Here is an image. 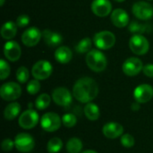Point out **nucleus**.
Here are the masks:
<instances>
[{
	"mask_svg": "<svg viewBox=\"0 0 153 153\" xmlns=\"http://www.w3.org/2000/svg\"><path fill=\"white\" fill-rule=\"evenodd\" d=\"M143 72L147 77L153 78V64H147L143 65Z\"/></svg>",
	"mask_w": 153,
	"mask_h": 153,
	"instance_id": "obj_35",
	"label": "nucleus"
},
{
	"mask_svg": "<svg viewBox=\"0 0 153 153\" xmlns=\"http://www.w3.org/2000/svg\"><path fill=\"white\" fill-rule=\"evenodd\" d=\"M92 41L90 38H84L82 40H80L77 45L75 46V50L77 53L85 54L91 50Z\"/></svg>",
	"mask_w": 153,
	"mask_h": 153,
	"instance_id": "obj_25",
	"label": "nucleus"
},
{
	"mask_svg": "<svg viewBox=\"0 0 153 153\" xmlns=\"http://www.w3.org/2000/svg\"><path fill=\"white\" fill-rule=\"evenodd\" d=\"M50 102H51L50 96L48 94H47V93H42L36 99L35 107L39 110L46 109L50 105Z\"/></svg>",
	"mask_w": 153,
	"mask_h": 153,
	"instance_id": "obj_27",
	"label": "nucleus"
},
{
	"mask_svg": "<svg viewBox=\"0 0 153 153\" xmlns=\"http://www.w3.org/2000/svg\"><path fill=\"white\" fill-rule=\"evenodd\" d=\"M42 37L44 41L48 46L50 47H56L59 46L63 41V37L60 33L52 31L48 29H45L42 32Z\"/></svg>",
	"mask_w": 153,
	"mask_h": 153,
	"instance_id": "obj_19",
	"label": "nucleus"
},
{
	"mask_svg": "<svg viewBox=\"0 0 153 153\" xmlns=\"http://www.w3.org/2000/svg\"><path fill=\"white\" fill-rule=\"evenodd\" d=\"M111 22L117 28H124L129 24V15L126 11L122 8H117L111 13Z\"/></svg>",
	"mask_w": 153,
	"mask_h": 153,
	"instance_id": "obj_17",
	"label": "nucleus"
},
{
	"mask_svg": "<svg viewBox=\"0 0 153 153\" xmlns=\"http://www.w3.org/2000/svg\"><path fill=\"white\" fill-rule=\"evenodd\" d=\"M10 72H11V69H10L8 63L5 60L1 59L0 60V79L2 81L5 80L9 76Z\"/></svg>",
	"mask_w": 153,
	"mask_h": 153,
	"instance_id": "obj_31",
	"label": "nucleus"
},
{
	"mask_svg": "<svg viewBox=\"0 0 153 153\" xmlns=\"http://www.w3.org/2000/svg\"><path fill=\"white\" fill-rule=\"evenodd\" d=\"M53 71V66L50 62L47 60H39L34 64L31 69V74L34 79L39 81L48 79Z\"/></svg>",
	"mask_w": 153,
	"mask_h": 153,
	"instance_id": "obj_7",
	"label": "nucleus"
},
{
	"mask_svg": "<svg viewBox=\"0 0 153 153\" xmlns=\"http://www.w3.org/2000/svg\"><path fill=\"white\" fill-rule=\"evenodd\" d=\"M52 99L56 105L61 107L69 106L73 100V97L70 91L65 87L56 88L52 92Z\"/></svg>",
	"mask_w": 153,
	"mask_h": 153,
	"instance_id": "obj_13",
	"label": "nucleus"
},
{
	"mask_svg": "<svg viewBox=\"0 0 153 153\" xmlns=\"http://www.w3.org/2000/svg\"><path fill=\"white\" fill-rule=\"evenodd\" d=\"M42 38V32L37 27H30L25 30L22 35V42L26 47H34L39 44Z\"/></svg>",
	"mask_w": 153,
	"mask_h": 153,
	"instance_id": "obj_11",
	"label": "nucleus"
},
{
	"mask_svg": "<svg viewBox=\"0 0 153 153\" xmlns=\"http://www.w3.org/2000/svg\"><path fill=\"white\" fill-rule=\"evenodd\" d=\"M14 145V142L10 139V138H6L4 140H3L2 143H1V148L4 152H10L13 150Z\"/></svg>",
	"mask_w": 153,
	"mask_h": 153,
	"instance_id": "obj_34",
	"label": "nucleus"
},
{
	"mask_svg": "<svg viewBox=\"0 0 153 153\" xmlns=\"http://www.w3.org/2000/svg\"><path fill=\"white\" fill-rule=\"evenodd\" d=\"M26 90H27V92L30 95L37 94L40 90V83H39V80H37V79L30 80L26 86Z\"/></svg>",
	"mask_w": 153,
	"mask_h": 153,
	"instance_id": "obj_30",
	"label": "nucleus"
},
{
	"mask_svg": "<svg viewBox=\"0 0 153 153\" xmlns=\"http://www.w3.org/2000/svg\"><path fill=\"white\" fill-rule=\"evenodd\" d=\"M129 48L137 56L145 55L150 48L149 40L142 34H134L129 40Z\"/></svg>",
	"mask_w": 153,
	"mask_h": 153,
	"instance_id": "obj_4",
	"label": "nucleus"
},
{
	"mask_svg": "<svg viewBox=\"0 0 153 153\" xmlns=\"http://www.w3.org/2000/svg\"><path fill=\"white\" fill-rule=\"evenodd\" d=\"M153 97V88L150 84H141L134 91V98L135 101L141 103L149 102Z\"/></svg>",
	"mask_w": 153,
	"mask_h": 153,
	"instance_id": "obj_14",
	"label": "nucleus"
},
{
	"mask_svg": "<svg viewBox=\"0 0 153 153\" xmlns=\"http://www.w3.org/2000/svg\"><path fill=\"white\" fill-rule=\"evenodd\" d=\"M63 147V142L58 137H54L50 139L47 144V150L48 153H57L61 151Z\"/></svg>",
	"mask_w": 153,
	"mask_h": 153,
	"instance_id": "obj_26",
	"label": "nucleus"
},
{
	"mask_svg": "<svg viewBox=\"0 0 153 153\" xmlns=\"http://www.w3.org/2000/svg\"><path fill=\"white\" fill-rule=\"evenodd\" d=\"M132 12L136 18L143 21H148L153 16V7L145 1H138L134 4Z\"/></svg>",
	"mask_w": 153,
	"mask_h": 153,
	"instance_id": "obj_8",
	"label": "nucleus"
},
{
	"mask_svg": "<svg viewBox=\"0 0 153 153\" xmlns=\"http://www.w3.org/2000/svg\"><path fill=\"white\" fill-rule=\"evenodd\" d=\"M85 60L88 67L96 73L103 72L108 65L106 56L99 49H91L88 52Z\"/></svg>",
	"mask_w": 153,
	"mask_h": 153,
	"instance_id": "obj_2",
	"label": "nucleus"
},
{
	"mask_svg": "<svg viewBox=\"0 0 153 153\" xmlns=\"http://www.w3.org/2000/svg\"><path fill=\"white\" fill-rule=\"evenodd\" d=\"M81 153H98L96 152L95 151H92V150H87V151H84V152H82Z\"/></svg>",
	"mask_w": 153,
	"mask_h": 153,
	"instance_id": "obj_38",
	"label": "nucleus"
},
{
	"mask_svg": "<svg viewBox=\"0 0 153 153\" xmlns=\"http://www.w3.org/2000/svg\"><path fill=\"white\" fill-rule=\"evenodd\" d=\"M99 93V86L95 80L91 77H82L76 81L73 88V96L82 103H89Z\"/></svg>",
	"mask_w": 153,
	"mask_h": 153,
	"instance_id": "obj_1",
	"label": "nucleus"
},
{
	"mask_svg": "<svg viewBox=\"0 0 153 153\" xmlns=\"http://www.w3.org/2000/svg\"><path fill=\"white\" fill-rule=\"evenodd\" d=\"M30 19L27 14H21L17 17L15 22L19 28H24L30 23Z\"/></svg>",
	"mask_w": 153,
	"mask_h": 153,
	"instance_id": "obj_33",
	"label": "nucleus"
},
{
	"mask_svg": "<svg viewBox=\"0 0 153 153\" xmlns=\"http://www.w3.org/2000/svg\"><path fill=\"white\" fill-rule=\"evenodd\" d=\"M21 111V106L18 102H12L8 104L4 110V117L6 120H13Z\"/></svg>",
	"mask_w": 153,
	"mask_h": 153,
	"instance_id": "obj_22",
	"label": "nucleus"
},
{
	"mask_svg": "<svg viewBox=\"0 0 153 153\" xmlns=\"http://www.w3.org/2000/svg\"><path fill=\"white\" fill-rule=\"evenodd\" d=\"M17 27L18 26L16 25V22H13V21H8L4 23L0 30L2 38L6 40L13 39L17 33Z\"/></svg>",
	"mask_w": 153,
	"mask_h": 153,
	"instance_id": "obj_21",
	"label": "nucleus"
},
{
	"mask_svg": "<svg viewBox=\"0 0 153 153\" xmlns=\"http://www.w3.org/2000/svg\"><path fill=\"white\" fill-rule=\"evenodd\" d=\"M131 108H132V110L133 111H134V112H136V111H138L140 108H141V107H140V103L139 102H134V103H133L132 104V106H131Z\"/></svg>",
	"mask_w": 153,
	"mask_h": 153,
	"instance_id": "obj_37",
	"label": "nucleus"
},
{
	"mask_svg": "<svg viewBox=\"0 0 153 153\" xmlns=\"http://www.w3.org/2000/svg\"><path fill=\"white\" fill-rule=\"evenodd\" d=\"M92 13L99 17H106L112 11V4L109 0H93L91 4Z\"/></svg>",
	"mask_w": 153,
	"mask_h": 153,
	"instance_id": "obj_15",
	"label": "nucleus"
},
{
	"mask_svg": "<svg viewBox=\"0 0 153 153\" xmlns=\"http://www.w3.org/2000/svg\"><path fill=\"white\" fill-rule=\"evenodd\" d=\"M115 1H117V2H118V3H122V2H124V1H126V0H115Z\"/></svg>",
	"mask_w": 153,
	"mask_h": 153,
	"instance_id": "obj_40",
	"label": "nucleus"
},
{
	"mask_svg": "<svg viewBox=\"0 0 153 153\" xmlns=\"http://www.w3.org/2000/svg\"><path fill=\"white\" fill-rule=\"evenodd\" d=\"M62 124V118L56 113H45L40 118V126L46 132H55L58 130Z\"/></svg>",
	"mask_w": 153,
	"mask_h": 153,
	"instance_id": "obj_6",
	"label": "nucleus"
},
{
	"mask_svg": "<svg viewBox=\"0 0 153 153\" xmlns=\"http://www.w3.org/2000/svg\"><path fill=\"white\" fill-rule=\"evenodd\" d=\"M62 123L65 126H66L68 128L74 127L77 123V117L72 113L65 114L62 117Z\"/></svg>",
	"mask_w": 153,
	"mask_h": 153,
	"instance_id": "obj_29",
	"label": "nucleus"
},
{
	"mask_svg": "<svg viewBox=\"0 0 153 153\" xmlns=\"http://www.w3.org/2000/svg\"><path fill=\"white\" fill-rule=\"evenodd\" d=\"M4 1H5V0H0V4H1V6H3V5H4Z\"/></svg>",
	"mask_w": 153,
	"mask_h": 153,
	"instance_id": "obj_39",
	"label": "nucleus"
},
{
	"mask_svg": "<svg viewBox=\"0 0 153 153\" xmlns=\"http://www.w3.org/2000/svg\"><path fill=\"white\" fill-rule=\"evenodd\" d=\"M116 40L115 34L108 30L97 32L93 37L94 45L100 50H108L113 48L116 44Z\"/></svg>",
	"mask_w": 153,
	"mask_h": 153,
	"instance_id": "obj_3",
	"label": "nucleus"
},
{
	"mask_svg": "<svg viewBox=\"0 0 153 153\" xmlns=\"http://www.w3.org/2000/svg\"><path fill=\"white\" fill-rule=\"evenodd\" d=\"M30 77L29 70L25 66H20L16 71V79L21 83H25L28 82Z\"/></svg>",
	"mask_w": 153,
	"mask_h": 153,
	"instance_id": "obj_28",
	"label": "nucleus"
},
{
	"mask_svg": "<svg viewBox=\"0 0 153 153\" xmlns=\"http://www.w3.org/2000/svg\"><path fill=\"white\" fill-rule=\"evenodd\" d=\"M120 143L126 148H132V147H134V145L135 143V141H134V136L132 134H123L121 136Z\"/></svg>",
	"mask_w": 153,
	"mask_h": 153,
	"instance_id": "obj_32",
	"label": "nucleus"
},
{
	"mask_svg": "<svg viewBox=\"0 0 153 153\" xmlns=\"http://www.w3.org/2000/svg\"><path fill=\"white\" fill-rule=\"evenodd\" d=\"M143 28H144V26H143H143H140L137 22H132V23L130 24L129 30H130L132 32H136V34H137V32H144L145 30H144Z\"/></svg>",
	"mask_w": 153,
	"mask_h": 153,
	"instance_id": "obj_36",
	"label": "nucleus"
},
{
	"mask_svg": "<svg viewBox=\"0 0 153 153\" xmlns=\"http://www.w3.org/2000/svg\"><path fill=\"white\" fill-rule=\"evenodd\" d=\"M72 58H73V52L66 46L59 47L55 51V59L60 64L63 65L68 64L72 60Z\"/></svg>",
	"mask_w": 153,
	"mask_h": 153,
	"instance_id": "obj_20",
	"label": "nucleus"
},
{
	"mask_svg": "<svg viewBox=\"0 0 153 153\" xmlns=\"http://www.w3.org/2000/svg\"><path fill=\"white\" fill-rule=\"evenodd\" d=\"M82 149V143L79 138L74 137L66 143V151L68 153H80Z\"/></svg>",
	"mask_w": 153,
	"mask_h": 153,
	"instance_id": "obj_24",
	"label": "nucleus"
},
{
	"mask_svg": "<svg viewBox=\"0 0 153 153\" xmlns=\"http://www.w3.org/2000/svg\"><path fill=\"white\" fill-rule=\"evenodd\" d=\"M84 114L89 120L96 121L99 119L100 116V111L99 107L96 104L92 102H89V103H86L84 107Z\"/></svg>",
	"mask_w": 153,
	"mask_h": 153,
	"instance_id": "obj_23",
	"label": "nucleus"
},
{
	"mask_svg": "<svg viewBox=\"0 0 153 153\" xmlns=\"http://www.w3.org/2000/svg\"><path fill=\"white\" fill-rule=\"evenodd\" d=\"M103 134L108 139H116L123 135L124 127L122 125L116 122H109L104 125L102 129Z\"/></svg>",
	"mask_w": 153,
	"mask_h": 153,
	"instance_id": "obj_18",
	"label": "nucleus"
},
{
	"mask_svg": "<svg viewBox=\"0 0 153 153\" xmlns=\"http://www.w3.org/2000/svg\"><path fill=\"white\" fill-rule=\"evenodd\" d=\"M22 95L21 86L13 82L4 83L0 88V96L4 100L13 101L20 98Z\"/></svg>",
	"mask_w": 153,
	"mask_h": 153,
	"instance_id": "obj_5",
	"label": "nucleus"
},
{
	"mask_svg": "<svg viewBox=\"0 0 153 153\" xmlns=\"http://www.w3.org/2000/svg\"><path fill=\"white\" fill-rule=\"evenodd\" d=\"M143 69V65L141 59L138 57H129L127 58L123 65H122V70L125 74L127 76H135L139 74Z\"/></svg>",
	"mask_w": 153,
	"mask_h": 153,
	"instance_id": "obj_12",
	"label": "nucleus"
},
{
	"mask_svg": "<svg viewBox=\"0 0 153 153\" xmlns=\"http://www.w3.org/2000/svg\"><path fill=\"white\" fill-rule=\"evenodd\" d=\"M4 55L5 58L11 62H15L19 60L22 55L20 45L13 40L7 41L4 46Z\"/></svg>",
	"mask_w": 153,
	"mask_h": 153,
	"instance_id": "obj_16",
	"label": "nucleus"
},
{
	"mask_svg": "<svg viewBox=\"0 0 153 153\" xmlns=\"http://www.w3.org/2000/svg\"><path fill=\"white\" fill-rule=\"evenodd\" d=\"M39 114L35 110L29 108L23 111L20 115L18 123L22 128L28 130V129H31L35 127L39 122Z\"/></svg>",
	"mask_w": 153,
	"mask_h": 153,
	"instance_id": "obj_10",
	"label": "nucleus"
},
{
	"mask_svg": "<svg viewBox=\"0 0 153 153\" xmlns=\"http://www.w3.org/2000/svg\"><path fill=\"white\" fill-rule=\"evenodd\" d=\"M14 145L20 152H30L35 146V141L30 134L21 133L16 135L14 139Z\"/></svg>",
	"mask_w": 153,
	"mask_h": 153,
	"instance_id": "obj_9",
	"label": "nucleus"
}]
</instances>
